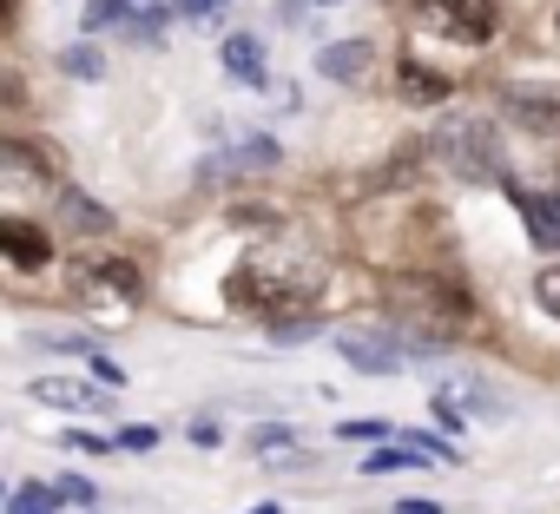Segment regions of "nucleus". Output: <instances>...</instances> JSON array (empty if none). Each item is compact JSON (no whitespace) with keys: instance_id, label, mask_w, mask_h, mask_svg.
I'll list each match as a JSON object with an SVG mask.
<instances>
[{"instance_id":"nucleus-1","label":"nucleus","mask_w":560,"mask_h":514,"mask_svg":"<svg viewBox=\"0 0 560 514\" xmlns=\"http://www.w3.org/2000/svg\"><path fill=\"white\" fill-rule=\"evenodd\" d=\"M324 291V265L311 250H257V257H244L237 265V278H231V297H237V311H298V304H311Z\"/></svg>"},{"instance_id":"nucleus-2","label":"nucleus","mask_w":560,"mask_h":514,"mask_svg":"<svg viewBox=\"0 0 560 514\" xmlns=\"http://www.w3.org/2000/svg\"><path fill=\"white\" fill-rule=\"evenodd\" d=\"M435 159L455 172V178H475V185H514L508 178V152H501V132L488 119H448L435 132Z\"/></svg>"},{"instance_id":"nucleus-3","label":"nucleus","mask_w":560,"mask_h":514,"mask_svg":"<svg viewBox=\"0 0 560 514\" xmlns=\"http://www.w3.org/2000/svg\"><path fill=\"white\" fill-rule=\"evenodd\" d=\"M396 317H402V324H416V330H422V343H435V337H448L455 324H468V297H462L455 284L409 278V284H396Z\"/></svg>"},{"instance_id":"nucleus-4","label":"nucleus","mask_w":560,"mask_h":514,"mask_svg":"<svg viewBox=\"0 0 560 514\" xmlns=\"http://www.w3.org/2000/svg\"><path fill=\"white\" fill-rule=\"evenodd\" d=\"M416 14L442 34V40H494V0H416Z\"/></svg>"},{"instance_id":"nucleus-5","label":"nucleus","mask_w":560,"mask_h":514,"mask_svg":"<svg viewBox=\"0 0 560 514\" xmlns=\"http://www.w3.org/2000/svg\"><path fill=\"white\" fill-rule=\"evenodd\" d=\"M409 337H383V330H343L337 337V357L350 363V370H363V376H402V363H409V350H402Z\"/></svg>"},{"instance_id":"nucleus-6","label":"nucleus","mask_w":560,"mask_h":514,"mask_svg":"<svg viewBox=\"0 0 560 514\" xmlns=\"http://www.w3.org/2000/svg\"><path fill=\"white\" fill-rule=\"evenodd\" d=\"M0 257L21 265V271H47L54 265V237L40 224H27V218H0Z\"/></svg>"},{"instance_id":"nucleus-7","label":"nucleus","mask_w":560,"mask_h":514,"mask_svg":"<svg viewBox=\"0 0 560 514\" xmlns=\"http://www.w3.org/2000/svg\"><path fill=\"white\" fill-rule=\"evenodd\" d=\"M435 396H442V402H455L462 416H481V422H508V402H501V396H494L481 376H442V383H435Z\"/></svg>"},{"instance_id":"nucleus-8","label":"nucleus","mask_w":560,"mask_h":514,"mask_svg":"<svg viewBox=\"0 0 560 514\" xmlns=\"http://www.w3.org/2000/svg\"><path fill=\"white\" fill-rule=\"evenodd\" d=\"M34 402L67 409V416H80V409H113L106 389H86V383H73V376H40V383H34Z\"/></svg>"},{"instance_id":"nucleus-9","label":"nucleus","mask_w":560,"mask_h":514,"mask_svg":"<svg viewBox=\"0 0 560 514\" xmlns=\"http://www.w3.org/2000/svg\"><path fill=\"white\" fill-rule=\"evenodd\" d=\"M501 100H508V113L527 119V126H560V86L521 80V86H501Z\"/></svg>"},{"instance_id":"nucleus-10","label":"nucleus","mask_w":560,"mask_h":514,"mask_svg":"<svg viewBox=\"0 0 560 514\" xmlns=\"http://www.w3.org/2000/svg\"><path fill=\"white\" fill-rule=\"evenodd\" d=\"M508 198L527 211V231H534V244L560 250V191H540V198H534V191H514V185H508Z\"/></svg>"},{"instance_id":"nucleus-11","label":"nucleus","mask_w":560,"mask_h":514,"mask_svg":"<svg viewBox=\"0 0 560 514\" xmlns=\"http://www.w3.org/2000/svg\"><path fill=\"white\" fill-rule=\"evenodd\" d=\"M0 172L54 185V159H47V145H34V139H0Z\"/></svg>"},{"instance_id":"nucleus-12","label":"nucleus","mask_w":560,"mask_h":514,"mask_svg":"<svg viewBox=\"0 0 560 514\" xmlns=\"http://www.w3.org/2000/svg\"><path fill=\"white\" fill-rule=\"evenodd\" d=\"M396 93H402L409 106H442V100H448V80H442L435 67H416V60H402V73H396Z\"/></svg>"},{"instance_id":"nucleus-13","label":"nucleus","mask_w":560,"mask_h":514,"mask_svg":"<svg viewBox=\"0 0 560 514\" xmlns=\"http://www.w3.org/2000/svg\"><path fill=\"white\" fill-rule=\"evenodd\" d=\"M224 67H231V80L264 86V40H257V34H231V40H224Z\"/></svg>"},{"instance_id":"nucleus-14","label":"nucleus","mask_w":560,"mask_h":514,"mask_svg":"<svg viewBox=\"0 0 560 514\" xmlns=\"http://www.w3.org/2000/svg\"><path fill=\"white\" fill-rule=\"evenodd\" d=\"M363 67H370V47L363 40H337V47L317 54V73L324 80H363Z\"/></svg>"},{"instance_id":"nucleus-15","label":"nucleus","mask_w":560,"mask_h":514,"mask_svg":"<svg viewBox=\"0 0 560 514\" xmlns=\"http://www.w3.org/2000/svg\"><path fill=\"white\" fill-rule=\"evenodd\" d=\"M60 211H67L73 231H113V211L93 205V198H80V191H60Z\"/></svg>"},{"instance_id":"nucleus-16","label":"nucleus","mask_w":560,"mask_h":514,"mask_svg":"<svg viewBox=\"0 0 560 514\" xmlns=\"http://www.w3.org/2000/svg\"><path fill=\"white\" fill-rule=\"evenodd\" d=\"M396 468H422V455L409 442H376V455H363V475H396Z\"/></svg>"},{"instance_id":"nucleus-17","label":"nucleus","mask_w":560,"mask_h":514,"mask_svg":"<svg viewBox=\"0 0 560 514\" xmlns=\"http://www.w3.org/2000/svg\"><path fill=\"white\" fill-rule=\"evenodd\" d=\"M54 507H60V494L47 481H27V488L8 494V514H54Z\"/></svg>"},{"instance_id":"nucleus-18","label":"nucleus","mask_w":560,"mask_h":514,"mask_svg":"<svg viewBox=\"0 0 560 514\" xmlns=\"http://www.w3.org/2000/svg\"><path fill=\"white\" fill-rule=\"evenodd\" d=\"M132 14V0H86V14H80V27H119Z\"/></svg>"},{"instance_id":"nucleus-19","label":"nucleus","mask_w":560,"mask_h":514,"mask_svg":"<svg viewBox=\"0 0 560 514\" xmlns=\"http://www.w3.org/2000/svg\"><path fill=\"white\" fill-rule=\"evenodd\" d=\"M60 73H73V80H100L106 60H100L93 47H67V54H60Z\"/></svg>"},{"instance_id":"nucleus-20","label":"nucleus","mask_w":560,"mask_h":514,"mask_svg":"<svg viewBox=\"0 0 560 514\" xmlns=\"http://www.w3.org/2000/svg\"><path fill=\"white\" fill-rule=\"evenodd\" d=\"M402 442H409V448H416L422 462H462V455H455V448H448L442 435H429V429H402Z\"/></svg>"},{"instance_id":"nucleus-21","label":"nucleus","mask_w":560,"mask_h":514,"mask_svg":"<svg viewBox=\"0 0 560 514\" xmlns=\"http://www.w3.org/2000/svg\"><path fill=\"white\" fill-rule=\"evenodd\" d=\"M534 297H540V311H547V317H560V265H540Z\"/></svg>"},{"instance_id":"nucleus-22","label":"nucleus","mask_w":560,"mask_h":514,"mask_svg":"<svg viewBox=\"0 0 560 514\" xmlns=\"http://www.w3.org/2000/svg\"><path fill=\"white\" fill-rule=\"evenodd\" d=\"M291 442H298V429H250V435H244V448H250V455H270V448H291Z\"/></svg>"},{"instance_id":"nucleus-23","label":"nucleus","mask_w":560,"mask_h":514,"mask_svg":"<svg viewBox=\"0 0 560 514\" xmlns=\"http://www.w3.org/2000/svg\"><path fill=\"white\" fill-rule=\"evenodd\" d=\"M54 494H60V501H73V507H93V501H100L86 475H60V481H54Z\"/></svg>"},{"instance_id":"nucleus-24","label":"nucleus","mask_w":560,"mask_h":514,"mask_svg":"<svg viewBox=\"0 0 560 514\" xmlns=\"http://www.w3.org/2000/svg\"><path fill=\"white\" fill-rule=\"evenodd\" d=\"M337 442H389L383 422H337Z\"/></svg>"},{"instance_id":"nucleus-25","label":"nucleus","mask_w":560,"mask_h":514,"mask_svg":"<svg viewBox=\"0 0 560 514\" xmlns=\"http://www.w3.org/2000/svg\"><path fill=\"white\" fill-rule=\"evenodd\" d=\"M119 448H132V455H145V448H159V429H145V422H132V429H119Z\"/></svg>"},{"instance_id":"nucleus-26","label":"nucleus","mask_w":560,"mask_h":514,"mask_svg":"<svg viewBox=\"0 0 560 514\" xmlns=\"http://www.w3.org/2000/svg\"><path fill=\"white\" fill-rule=\"evenodd\" d=\"M67 448H73V455H113V442H100V435H86V429H67Z\"/></svg>"},{"instance_id":"nucleus-27","label":"nucleus","mask_w":560,"mask_h":514,"mask_svg":"<svg viewBox=\"0 0 560 514\" xmlns=\"http://www.w3.org/2000/svg\"><path fill=\"white\" fill-rule=\"evenodd\" d=\"M86 363H93V370H100V383H113V389H119V383H126V370H119V363H113V357H106V350H93V357H86Z\"/></svg>"},{"instance_id":"nucleus-28","label":"nucleus","mask_w":560,"mask_h":514,"mask_svg":"<svg viewBox=\"0 0 560 514\" xmlns=\"http://www.w3.org/2000/svg\"><path fill=\"white\" fill-rule=\"evenodd\" d=\"M389 514H442V501H429V494H409V501H396Z\"/></svg>"},{"instance_id":"nucleus-29","label":"nucleus","mask_w":560,"mask_h":514,"mask_svg":"<svg viewBox=\"0 0 560 514\" xmlns=\"http://www.w3.org/2000/svg\"><path fill=\"white\" fill-rule=\"evenodd\" d=\"M178 14H191V21H205V14H224V0H178Z\"/></svg>"},{"instance_id":"nucleus-30","label":"nucleus","mask_w":560,"mask_h":514,"mask_svg":"<svg viewBox=\"0 0 560 514\" xmlns=\"http://www.w3.org/2000/svg\"><path fill=\"white\" fill-rule=\"evenodd\" d=\"M0 100H21V93H14V73H0Z\"/></svg>"},{"instance_id":"nucleus-31","label":"nucleus","mask_w":560,"mask_h":514,"mask_svg":"<svg viewBox=\"0 0 560 514\" xmlns=\"http://www.w3.org/2000/svg\"><path fill=\"white\" fill-rule=\"evenodd\" d=\"M250 514H284V507H277V501H264V507H250Z\"/></svg>"},{"instance_id":"nucleus-32","label":"nucleus","mask_w":560,"mask_h":514,"mask_svg":"<svg viewBox=\"0 0 560 514\" xmlns=\"http://www.w3.org/2000/svg\"><path fill=\"white\" fill-rule=\"evenodd\" d=\"M8 14H14V0H0V21H8Z\"/></svg>"},{"instance_id":"nucleus-33","label":"nucleus","mask_w":560,"mask_h":514,"mask_svg":"<svg viewBox=\"0 0 560 514\" xmlns=\"http://www.w3.org/2000/svg\"><path fill=\"white\" fill-rule=\"evenodd\" d=\"M553 34H560V14H553Z\"/></svg>"},{"instance_id":"nucleus-34","label":"nucleus","mask_w":560,"mask_h":514,"mask_svg":"<svg viewBox=\"0 0 560 514\" xmlns=\"http://www.w3.org/2000/svg\"><path fill=\"white\" fill-rule=\"evenodd\" d=\"M0 501H8V488H0Z\"/></svg>"},{"instance_id":"nucleus-35","label":"nucleus","mask_w":560,"mask_h":514,"mask_svg":"<svg viewBox=\"0 0 560 514\" xmlns=\"http://www.w3.org/2000/svg\"><path fill=\"white\" fill-rule=\"evenodd\" d=\"M139 8H152V0H139Z\"/></svg>"}]
</instances>
